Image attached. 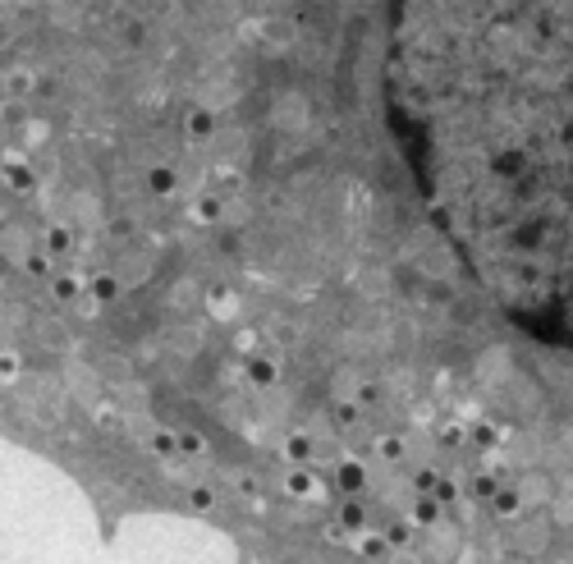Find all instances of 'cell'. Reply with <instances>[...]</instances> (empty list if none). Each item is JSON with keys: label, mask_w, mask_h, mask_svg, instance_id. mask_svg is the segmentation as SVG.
Returning <instances> with one entry per match:
<instances>
[{"label": "cell", "mask_w": 573, "mask_h": 564, "mask_svg": "<svg viewBox=\"0 0 573 564\" xmlns=\"http://www.w3.org/2000/svg\"><path fill=\"white\" fill-rule=\"evenodd\" d=\"M386 97L459 262L573 349V0H390Z\"/></svg>", "instance_id": "obj_1"}]
</instances>
